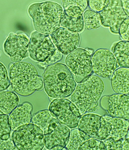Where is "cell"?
<instances>
[{
	"instance_id": "27",
	"label": "cell",
	"mask_w": 129,
	"mask_h": 150,
	"mask_svg": "<svg viewBox=\"0 0 129 150\" xmlns=\"http://www.w3.org/2000/svg\"><path fill=\"white\" fill-rule=\"evenodd\" d=\"M122 140L115 137H110L102 140L105 150H122Z\"/></svg>"
},
{
	"instance_id": "9",
	"label": "cell",
	"mask_w": 129,
	"mask_h": 150,
	"mask_svg": "<svg viewBox=\"0 0 129 150\" xmlns=\"http://www.w3.org/2000/svg\"><path fill=\"white\" fill-rule=\"evenodd\" d=\"M92 70L97 76L103 78L111 76L117 67L116 60L109 49L100 48L95 51L92 56Z\"/></svg>"
},
{
	"instance_id": "35",
	"label": "cell",
	"mask_w": 129,
	"mask_h": 150,
	"mask_svg": "<svg viewBox=\"0 0 129 150\" xmlns=\"http://www.w3.org/2000/svg\"><path fill=\"white\" fill-rule=\"evenodd\" d=\"M64 148L61 147L59 146H56L52 148L51 150H62Z\"/></svg>"
},
{
	"instance_id": "33",
	"label": "cell",
	"mask_w": 129,
	"mask_h": 150,
	"mask_svg": "<svg viewBox=\"0 0 129 150\" xmlns=\"http://www.w3.org/2000/svg\"><path fill=\"white\" fill-rule=\"evenodd\" d=\"M121 6L126 15L129 17V0H120Z\"/></svg>"
},
{
	"instance_id": "23",
	"label": "cell",
	"mask_w": 129,
	"mask_h": 150,
	"mask_svg": "<svg viewBox=\"0 0 129 150\" xmlns=\"http://www.w3.org/2000/svg\"><path fill=\"white\" fill-rule=\"evenodd\" d=\"M91 137L78 128L73 129L70 131L64 148L66 150H78L81 145Z\"/></svg>"
},
{
	"instance_id": "16",
	"label": "cell",
	"mask_w": 129,
	"mask_h": 150,
	"mask_svg": "<svg viewBox=\"0 0 129 150\" xmlns=\"http://www.w3.org/2000/svg\"><path fill=\"white\" fill-rule=\"evenodd\" d=\"M70 132V130L68 127L59 122L50 133L44 135L46 148L51 150L56 146L64 148L67 142Z\"/></svg>"
},
{
	"instance_id": "36",
	"label": "cell",
	"mask_w": 129,
	"mask_h": 150,
	"mask_svg": "<svg viewBox=\"0 0 129 150\" xmlns=\"http://www.w3.org/2000/svg\"></svg>"
},
{
	"instance_id": "14",
	"label": "cell",
	"mask_w": 129,
	"mask_h": 150,
	"mask_svg": "<svg viewBox=\"0 0 129 150\" xmlns=\"http://www.w3.org/2000/svg\"><path fill=\"white\" fill-rule=\"evenodd\" d=\"M33 109L32 105L28 102H24L17 106L8 116L11 129L14 131L23 125L30 123Z\"/></svg>"
},
{
	"instance_id": "26",
	"label": "cell",
	"mask_w": 129,
	"mask_h": 150,
	"mask_svg": "<svg viewBox=\"0 0 129 150\" xmlns=\"http://www.w3.org/2000/svg\"><path fill=\"white\" fill-rule=\"evenodd\" d=\"M11 130L8 116L0 111V138L5 140L8 139Z\"/></svg>"
},
{
	"instance_id": "18",
	"label": "cell",
	"mask_w": 129,
	"mask_h": 150,
	"mask_svg": "<svg viewBox=\"0 0 129 150\" xmlns=\"http://www.w3.org/2000/svg\"><path fill=\"white\" fill-rule=\"evenodd\" d=\"M101 115L92 112L84 114L81 116L77 127L90 137L99 139L98 133Z\"/></svg>"
},
{
	"instance_id": "13",
	"label": "cell",
	"mask_w": 129,
	"mask_h": 150,
	"mask_svg": "<svg viewBox=\"0 0 129 150\" xmlns=\"http://www.w3.org/2000/svg\"><path fill=\"white\" fill-rule=\"evenodd\" d=\"M99 13L102 18V25L109 27L111 31L115 34L118 33L122 22L129 18L122 9L120 0H110L109 4Z\"/></svg>"
},
{
	"instance_id": "2",
	"label": "cell",
	"mask_w": 129,
	"mask_h": 150,
	"mask_svg": "<svg viewBox=\"0 0 129 150\" xmlns=\"http://www.w3.org/2000/svg\"><path fill=\"white\" fill-rule=\"evenodd\" d=\"M76 86L71 97L81 116L94 112L99 108V101L104 90L103 80L95 75H91Z\"/></svg>"
},
{
	"instance_id": "25",
	"label": "cell",
	"mask_w": 129,
	"mask_h": 150,
	"mask_svg": "<svg viewBox=\"0 0 129 150\" xmlns=\"http://www.w3.org/2000/svg\"><path fill=\"white\" fill-rule=\"evenodd\" d=\"M61 25L63 27L72 28L79 32H80L83 30L84 28L83 16L74 18L63 15Z\"/></svg>"
},
{
	"instance_id": "34",
	"label": "cell",
	"mask_w": 129,
	"mask_h": 150,
	"mask_svg": "<svg viewBox=\"0 0 129 150\" xmlns=\"http://www.w3.org/2000/svg\"><path fill=\"white\" fill-rule=\"evenodd\" d=\"M129 137L126 138L123 143L122 150H129Z\"/></svg>"
},
{
	"instance_id": "6",
	"label": "cell",
	"mask_w": 129,
	"mask_h": 150,
	"mask_svg": "<svg viewBox=\"0 0 129 150\" xmlns=\"http://www.w3.org/2000/svg\"><path fill=\"white\" fill-rule=\"evenodd\" d=\"M11 138L18 150H41L45 145L43 131L32 122L14 131Z\"/></svg>"
},
{
	"instance_id": "8",
	"label": "cell",
	"mask_w": 129,
	"mask_h": 150,
	"mask_svg": "<svg viewBox=\"0 0 129 150\" xmlns=\"http://www.w3.org/2000/svg\"><path fill=\"white\" fill-rule=\"evenodd\" d=\"M48 109L57 117L60 124L70 128L77 127L81 115L78 109L70 100L55 98L50 103Z\"/></svg>"
},
{
	"instance_id": "32",
	"label": "cell",
	"mask_w": 129,
	"mask_h": 150,
	"mask_svg": "<svg viewBox=\"0 0 129 150\" xmlns=\"http://www.w3.org/2000/svg\"><path fill=\"white\" fill-rule=\"evenodd\" d=\"M18 150L12 140H6L0 143V150Z\"/></svg>"
},
{
	"instance_id": "24",
	"label": "cell",
	"mask_w": 129,
	"mask_h": 150,
	"mask_svg": "<svg viewBox=\"0 0 129 150\" xmlns=\"http://www.w3.org/2000/svg\"><path fill=\"white\" fill-rule=\"evenodd\" d=\"M83 18L84 28L86 29H96L102 25L103 19L99 13L91 9L85 11Z\"/></svg>"
},
{
	"instance_id": "1",
	"label": "cell",
	"mask_w": 129,
	"mask_h": 150,
	"mask_svg": "<svg viewBox=\"0 0 129 150\" xmlns=\"http://www.w3.org/2000/svg\"><path fill=\"white\" fill-rule=\"evenodd\" d=\"M43 77L45 92L51 98L68 97L76 86L71 73L62 63L56 62L48 65L44 71Z\"/></svg>"
},
{
	"instance_id": "29",
	"label": "cell",
	"mask_w": 129,
	"mask_h": 150,
	"mask_svg": "<svg viewBox=\"0 0 129 150\" xmlns=\"http://www.w3.org/2000/svg\"><path fill=\"white\" fill-rule=\"evenodd\" d=\"M102 141L91 137L86 140L81 146L79 150H100Z\"/></svg>"
},
{
	"instance_id": "30",
	"label": "cell",
	"mask_w": 129,
	"mask_h": 150,
	"mask_svg": "<svg viewBox=\"0 0 129 150\" xmlns=\"http://www.w3.org/2000/svg\"><path fill=\"white\" fill-rule=\"evenodd\" d=\"M110 0H87V4L91 10L98 12L102 11L109 4Z\"/></svg>"
},
{
	"instance_id": "17",
	"label": "cell",
	"mask_w": 129,
	"mask_h": 150,
	"mask_svg": "<svg viewBox=\"0 0 129 150\" xmlns=\"http://www.w3.org/2000/svg\"><path fill=\"white\" fill-rule=\"evenodd\" d=\"M31 122L41 129L44 135L50 133L59 123L57 117L49 109L35 113L32 116Z\"/></svg>"
},
{
	"instance_id": "5",
	"label": "cell",
	"mask_w": 129,
	"mask_h": 150,
	"mask_svg": "<svg viewBox=\"0 0 129 150\" xmlns=\"http://www.w3.org/2000/svg\"><path fill=\"white\" fill-rule=\"evenodd\" d=\"M28 52L32 59L45 65L57 62L62 58L49 35L36 31L31 35Z\"/></svg>"
},
{
	"instance_id": "19",
	"label": "cell",
	"mask_w": 129,
	"mask_h": 150,
	"mask_svg": "<svg viewBox=\"0 0 129 150\" xmlns=\"http://www.w3.org/2000/svg\"><path fill=\"white\" fill-rule=\"evenodd\" d=\"M129 71L128 69L119 68L112 75L111 85L112 89L116 93L128 95Z\"/></svg>"
},
{
	"instance_id": "12",
	"label": "cell",
	"mask_w": 129,
	"mask_h": 150,
	"mask_svg": "<svg viewBox=\"0 0 129 150\" xmlns=\"http://www.w3.org/2000/svg\"><path fill=\"white\" fill-rule=\"evenodd\" d=\"M50 36L58 49L64 54L77 48L80 41L79 32L72 28L60 27Z\"/></svg>"
},
{
	"instance_id": "22",
	"label": "cell",
	"mask_w": 129,
	"mask_h": 150,
	"mask_svg": "<svg viewBox=\"0 0 129 150\" xmlns=\"http://www.w3.org/2000/svg\"><path fill=\"white\" fill-rule=\"evenodd\" d=\"M113 54L118 65L122 68L129 67V42L125 40L118 42L113 49Z\"/></svg>"
},
{
	"instance_id": "21",
	"label": "cell",
	"mask_w": 129,
	"mask_h": 150,
	"mask_svg": "<svg viewBox=\"0 0 129 150\" xmlns=\"http://www.w3.org/2000/svg\"><path fill=\"white\" fill-rule=\"evenodd\" d=\"M18 95L11 91H0V111L4 114H10L18 105Z\"/></svg>"
},
{
	"instance_id": "4",
	"label": "cell",
	"mask_w": 129,
	"mask_h": 150,
	"mask_svg": "<svg viewBox=\"0 0 129 150\" xmlns=\"http://www.w3.org/2000/svg\"><path fill=\"white\" fill-rule=\"evenodd\" d=\"M34 28L37 32L51 34L58 29L64 14L63 10L57 3L46 1L33 4L28 10Z\"/></svg>"
},
{
	"instance_id": "31",
	"label": "cell",
	"mask_w": 129,
	"mask_h": 150,
	"mask_svg": "<svg viewBox=\"0 0 129 150\" xmlns=\"http://www.w3.org/2000/svg\"><path fill=\"white\" fill-rule=\"evenodd\" d=\"M129 18L125 19L121 23L119 27L118 33L124 40L129 41Z\"/></svg>"
},
{
	"instance_id": "15",
	"label": "cell",
	"mask_w": 129,
	"mask_h": 150,
	"mask_svg": "<svg viewBox=\"0 0 129 150\" xmlns=\"http://www.w3.org/2000/svg\"><path fill=\"white\" fill-rule=\"evenodd\" d=\"M103 117L108 138L115 137L122 140L126 138L128 132V120L109 115H103Z\"/></svg>"
},
{
	"instance_id": "10",
	"label": "cell",
	"mask_w": 129,
	"mask_h": 150,
	"mask_svg": "<svg viewBox=\"0 0 129 150\" xmlns=\"http://www.w3.org/2000/svg\"><path fill=\"white\" fill-rule=\"evenodd\" d=\"M29 38L25 34H10L3 45L4 50L13 62H20L27 57L29 52Z\"/></svg>"
},
{
	"instance_id": "7",
	"label": "cell",
	"mask_w": 129,
	"mask_h": 150,
	"mask_svg": "<svg viewBox=\"0 0 129 150\" xmlns=\"http://www.w3.org/2000/svg\"><path fill=\"white\" fill-rule=\"evenodd\" d=\"M65 63L75 80L79 83L92 72V56L86 49L78 48L67 56Z\"/></svg>"
},
{
	"instance_id": "28",
	"label": "cell",
	"mask_w": 129,
	"mask_h": 150,
	"mask_svg": "<svg viewBox=\"0 0 129 150\" xmlns=\"http://www.w3.org/2000/svg\"><path fill=\"white\" fill-rule=\"evenodd\" d=\"M10 83L7 69L4 64L0 62V91L7 89Z\"/></svg>"
},
{
	"instance_id": "20",
	"label": "cell",
	"mask_w": 129,
	"mask_h": 150,
	"mask_svg": "<svg viewBox=\"0 0 129 150\" xmlns=\"http://www.w3.org/2000/svg\"><path fill=\"white\" fill-rule=\"evenodd\" d=\"M87 0H62L63 15L74 18L83 16L87 4Z\"/></svg>"
},
{
	"instance_id": "11",
	"label": "cell",
	"mask_w": 129,
	"mask_h": 150,
	"mask_svg": "<svg viewBox=\"0 0 129 150\" xmlns=\"http://www.w3.org/2000/svg\"><path fill=\"white\" fill-rule=\"evenodd\" d=\"M100 104L110 116L126 120L129 118L128 95L114 94L105 95L100 100Z\"/></svg>"
},
{
	"instance_id": "3",
	"label": "cell",
	"mask_w": 129,
	"mask_h": 150,
	"mask_svg": "<svg viewBox=\"0 0 129 150\" xmlns=\"http://www.w3.org/2000/svg\"><path fill=\"white\" fill-rule=\"evenodd\" d=\"M9 76L12 89L21 96H27L43 89V79L31 63L21 61L14 63L10 67Z\"/></svg>"
}]
</instances>
